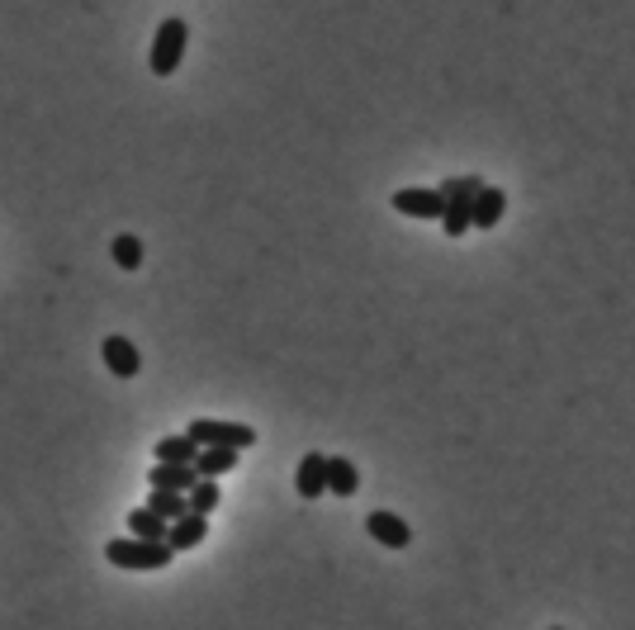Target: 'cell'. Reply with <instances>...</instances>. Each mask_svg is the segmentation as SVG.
Masks as SVG:
<instances>
[{
  "instance_id": "cell-17",
  "label": "cell",
  "mask_w": 635,
  "mask_h": 630,
  "mask_svg": "<svg viewBox=\"0 0 635 630\" xmlns=\"http://www.w3.org/2000/svg\"><path fill=\"white\" fill-rule=\"evenodd\" d=\"M147 512H157L162 522H176V517H185V512H190V503H185V493H166V488H152V498H147Z\"/></svg>"
},
{
  "instance_id": "cell-12",
  "label": "cell",
  "mask_w": 635,
  "mask_h": 630,
  "mask_svg": "<svg viewBox=\"0 0 635 630\" xmlns=\"http://www.w3.org/2000/svg\"><path fill=\"white\" fill-rule=\"evenodd\" d=\"M237 455H242V450H228V446H200V455H195V474H200V479H218V474H233V469H237Z\"/></svg>"
},
{
  "instance_id": "cell-11",
  "label": "cell",
  "mask_w": 635,
  "mask_h": 630,
  "mask_svg": "<svg viewBox=\"0 0 635 630\" xmlns=\"http://www.w3.org/2000/svg\"><path fill=\"white\" fill-rule=\"evenodd\" d=\"M356 488H361L356 465H351L346 455H327V493H337V498H356Z\"/></svg>"
},
{
  "instance_id": "cell-7",
  "label": "cell",
  "mask_w": 635,
  "mask_h": 630,
  "mask_svg": "<svg viewBox=\"0 0 635 630\" xmlns=\"http://www.w3.org/2000/svg\"><path fill=\"white\" fill-rule=\"evenodd\" d=\"M365 531H370V540L384 545V550H408V545H413V526L403 522V517H394V512H370V517H365Z\"/></svg>"
},
{
  "instance_id": "cell-14",
  "label": "cell",
  "mask_w": 635,
  "mask_h": 630,
  "mask_svg": "<svg viewBox=\"0 0 635 630\" xmlns=\"http://www.w3.org/2000/svg\"><path fill=\"white\" fill-rule=\"evenodd\" d=\"M200 446L190 436H162L157 441V465H195Z\"/></svg>"
},
{
  "instance_id": "cell-3",
  "label": "cell",
  "mask_w": 635,
  "mask_h": 630,
  "mask_svg": "<svg viewBox=\"0 0 635 630\" xmlns=\"http://www.w3.org/2000/svg\"><path fill=\"white\" fill-rule=\"evenodd\" d=\"M484 180L474 176H451L441 185V199H446V209H441V233L446 237H465L470 233V204H474V190H479Z\"/></svg>"
},
{
  "instance_id": "cell-8",
  "label": "cell",
  "mask_w": 635,
  "mask_h": 630,
  "mask_svg": "<svg viewBox=\"0 0 635 630\" xmlns=\"http://www.w3.org/2000/svg\"><path fill=\"white\" fill-rule=\"evenodd\" d=\"M204 536H209V517L185 512V517H176V522H166V545H171L176 555H185V550L204 545Z\"/></svg>"
},
{
  "instance_id": "cell-4",
  "label": "cell",
  "mask_w": 635,
  "mask_h": 630,
  "mask_svg": "<svg viewBox=\"0 0 635 630\" xmlns=\"http://www.w3.org/2000/svg\"><path fill=\"white\" fill-rule=\"evenodd\" d=\"M185 436L195 446H228V450L256 446V427H247V422H218V417H195Z\"/></svg>"
},
{
  "instance_id": "cell-16",
  "label": "cell",
  "mask_w": 635,
  "mask_h": 630,
  "mask_svg": "<svg viewBox=\"0 0 635 630\" xmlns=\"http://www.w3.org/2000/svg\"><path fill=\"white\" fill-rule=\"evenodd\" d=\"M128 536H138V540H166V522L157 517V512H147V507H133V512H128Z\"/></svg>"
},
{
  "instance_id": "cell-13",
  "label": "cell",
  "mask_w": 635,
  "mask_h": 630,
  "mask_svg": "<svg viewBox=\"0 0 635 630\" xmlns=\"http://www.w3.org/2000/svg\"><path fill=\"white\" fill-rule=\"evenodd\" d=\"M195 465H152V474H147V484L152 488H166V493H190L195 488Z\"/></svg>"
},
{
  "instance_id": "cell-10",
  "label": "cell",
  "mask_w": 635,
  "mask_h": 630,
  "mask_svg": "<svg viewBox=\"0 0 635 630\" xmlns=\"http://www.w3.org/2000/svg\"><path fill=\"white\" fill-rule=\"evenodd\" d=\"M294 488H299V498H323L327 493V455L309 450L304 460H299V474H294Z\"/></svg>"
},
{
  "instance_id": "cell-5",
  "label": "cell",
  "mask_w": 635,
  "mask_h": 630,
  "mask_svg": "<svg viewBox=\"0 0 635 630\" xmlns=\"http://www.w3.org/2000/svg\"><path fill=\"white\" fill-rule=\"evenodd\" d=\"M503 214H508V195H503L498 185H479V190H474V204H470V228L493 233V228L503 223Z\"/></svg>"
},
{
  "instance_id": "cell-19",
  "label": "cell",
  "mask_w": 635,
  "mask_h": 630,
  "mask_svg": "<svg viewBox=\"0 0 635 630\" xmlns=\"http://www.w3.org/2000/svg\"><path fill=\"white\" fill-rule=\"evenodd\" d=\"M550 630H560V626H550Z\"/></svg>"
},
{
  "instance_id": "cell-9",
  "label": "cell",
  "mask_w": 635,
  "mask_h": 630,
  "mask_svg": "<svg viewBox=\"0 0 635 630\" xmlns=\"http://www.w3.org/2000/svg\"><path fill=\"white\" fill-rule=\"evenodd\" d=\"M100 356H105L109 375H119V379H133L138 370H143V356H138V346L128 342V337H105Z\"/></svg>"
},
{
  "instance_id": "cell-1",
  "label": "cell",
  "mask_w": 635,
  "mask_h": 630,
  "mask_svg": "<svg viewBox=\"0 0 635 630\" xmlns=\"http://www.w3.org/2000/svg\"><path fill=\"white\" fill-rule=\"evenodd\" d=\"M105 559L114 569H133V574H152V569H166L176 550L166 540H138V536H119L105 545Z\"/></svg>"
},
{
  "instance_id": "cell-18",
  "label": "cell",
  "mask_w": 635,
  "mask_h": 630,
  "mask_svg": "<svg viewBox=\"0 0 635 630\" xmlns=\"http://www.w3.org/2000/svg\"><path fill=\"white\" fill-rule=\"evenodd\" d=\"M109 252H114V266L119 270H138L143 266V242L133 233H119L114 242H109Z\"/></svg>"
},
{
  "instance_id": "cell-6",
  "label": "cell",
  "mask_w": 635,
  "mask_h": 630,
  "mask_svg": "<svg viewBox=\"0 0 635 630\" xmlns=\"http://www.w3.org/2000/svg\"><path fill=\"white\" fill-rule=\"evenodd\" d=\"M441 209H446L441 190H427V185H408V190L394 195V214L403 218H436L441 223Z\"/></svg>"
},
{
  "instance_id": "cell-15",
  "label": "cell",
  "mask_w": 635,
  "mask_h": 630,
  "mask_svg": "<svg viewBox=\"0 0 635 630\" xmlns=\"http://www.w3.org/2000/svg\"><path fill=\"white\" fill-rule=\"evenodd\" d=\"M185 503H190L195 517H209V512L223 503V488H218V479H195V488L185 493Z\"/></svg>"
},
{
  "instance_id": "cell-2",
  "label": "cell",
  "mask_w": 635,
  "mask_h": 630,
  "mask_svg": "<svg viewBox=\"0 0 635 630\" xmlns=\"http://www.w3.org/2000/svg\"><path fill=\"white\" fill-rule=\"evenodd\" d=\"M185 43H190V24L185 19H162L157 24V34H152V53H147V67H152V76H171L176 67H181L185 57Z\"/></svg>"
}]
</instances>
